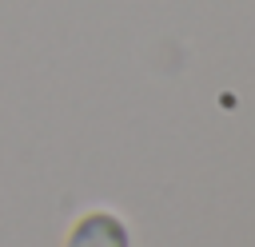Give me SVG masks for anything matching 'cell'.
I'll use <instances>...</instances> for the list:
<instances>
[{
    "instance_id": "cell-1",
    "label": "cell",
    "mask_w": 255,
    "mask_h": 247,
    "mask_svg": "<svg viewBox=\"0 0 255 247\" xmlns=\"http://www.w3.org/2000/svg\"><path fill=\"white\" fill-rule=\"evenodd\" d=\"M68 247H128V227L108 211H92L72 227Z\"/></svg>"
}]
</instances>
